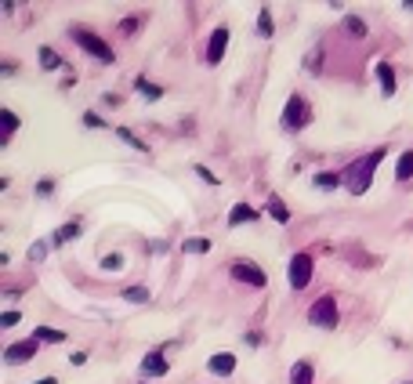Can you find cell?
<instances>
[{"instance_id": "17", "label": "cell", "mask_w": 413, "mask_h": 384, "mask_svg": "<svg viewBox=\"0 0 413 384\" xmlns=\"http://www.w3.org/2000/svg\"><path fill=\"white\" fill-rule=\"evenodd\" d=\"M395 178H399V181H409V178H413V149H406V152L399 156V167H395Z\"/></svg>"}, {"instance_id": "10", "label": "cell", "mask_w": 413, "mask_h": 384, "mask_svg": "<svg viewBox=\"0 0 413 384\" xmlns=\"http://www.w3.org/2000/svg\"><path fill=\"white\" fill-rule=\"evenodd\" d=\"M207 366H210V373H217V377H229V373H236V356H232V351H214Z\"/></svg>"}, {"instance_id": "13", "label": "cell", "mask_w": 413, "mask_h": 384, "mask_svg": "<svg viewBox=\"0 0 413 384\" xmlns=\"http://www.w3.org/2000/svg\"><path fill=\"white\" fill-rule=\"evenodd\" d=\"M37 58H40V69H62V66H66V62H62V55H58L55 47H47V44L37 51Z\"/></svg>"}, {"instance_id": "35", "label": "cell", "mask_w": 413, "mask_h": 384, "mask_svg": "<svg viewBox=\"0 0 413 384\" xmlns=\"http://www.w3.org/2000/svg\"><path fill=\"white\" fill-rule=\"evenodd\" d=\"M33 384H58L55 377H40V380H33Z\"/></svg>"}, {"instance_id": "16", "label": "cell", "mask_w": 413, "mask_h": 384, "mask_svg": "<svg viewBox=\"0 0 413 384\" xmlns=\"http://www.w3.org/2000/svg\"><path fill=\"white\" fill-rule=\"evenodd\" d=\"M33 341H37V344H40V341H44V344H62V341H66V334H62V330H51V327H37V330H33Z\"/></svg>"}, {"instance_id": "9", "label": "cell", "mask_w": 413, "mask_h": 384, "mask_svg": "<svg viewBox=\"0 0 413 384\" xmlns=\"http://www.w3.org/2000/svg\"><path fill=\"white\" fill-rule=\"evenodd\" d=\"M167 370H171V363H167L164 351H149L142 359V377H164Z\"/></svg>"}, {"instance_id": "12", "label": "cell", "mask_w": 413, "mask_h": 384, "mask_svg": "<svg viewBox=\"0 0 413 384\" xmlns=\"http://www.w3.org/2000/svg\"><path fill=\"white\" fill-rule=\"evenodd\" d=\"M258 218H261V210H254L250 203H236L229 214V225L236 229V225H247V221H258Z\"/></svg>"}, {"instance_id": "19", "label": "cell", "mask_w": 413, "mask_h": 384, "mask_svg": "<svg viewBox=\"0 0 413 384\" xmlns=\"http://www.w3.org/2000/svg\"><path fill=\"white\" fill-rule=\"evenodd\" d=\"M77 236H80V221H69V225H62V229L55 232V239H51V243H58V247H62V243H69V239H77Z\"/></svg>"}, {"instance_id": "31", "label": "cell", "mask_w": 413, "mask_h": 384, "mask_svg": "<svg viewBox=\"0 0 413 384\" xmlns=\"http://www.w3.org/2000/svg\"><path fill=\"white\" fill-rule=\"evenodd\" d=\"M84 123L91 127V131H98V127H106V123H102V116H94V113H84Z\"/></svg>"}, {"instance_id": "1", "label": "cell", "mask_w": 413, "mask_h": 384, "mask_svg": "<svg viewBox=\"0 0 413 384\" xmlns=\"http://www.w3.org/2000/svg\"><path fill=\"white\" fill-rule=\"evenodd\" d=\"M388 156V149L385 145H377L373 152H366L363 159H356V164H348V171H344V188L352 192V196H363V192L370 188V181H373V171L380 167V159Z\"/></svg>"}, {"instance_id": "24", "label": "cell", "mask_w": 413, "mask_h": 384, "mask_svg": "<svg viewBox=\"0 0 413 384\" xmlns=\"http://www.w3.org/2000/svg\"><path fill=\"white\" fill-rule=\"evenodd\" d=\"M0 120H4V142L15 135V127H18V116L11 113V109H0Z\"/></svg>"}, {"instance_id": "5", "label": "cell", "mask_w": 413, "mask_h": 384, "mask_svg": "<svg viewBox=\"0 0 413 384\" xmlns=\"http://www.w3.org/2000/svg\"><path fill=\"white\" fill-rule=\"evenodd\" d=\"M229 276H232L236 283H243V286H254V290H265V286H268L265 269H258L254 261H236V265H229Z\"/></svg>"}, {"instance_id": "2", "label": "cell", "mask_w": 413, "mask_h": 384, "mask_svg": "<svg viewBox=\"0 0 413 384\" xmlns=\"http://www.w3.org/2000/svg\"><path fill=\"white\" fill-rule=\"evenodd\" d=\"M308 323L319 327V330H334L341 323V312H337V298L334 294H323L319 301H312L308 308Z\"/></svg>"}, {"instance_id": "3", "label": "cell", "mask_w": 413, "mask_h": 384, "mask_svg": "<svg viewBox=\"0 0 413 384\" xmlns=\"http://www.w3.org/2000/svg\"><path fill=\"white\" fill-rule=\"evenodd\" d=\"M308 123H312V106L301 94H290L287 109H283V131H305Z\"/></svg>"}, {"instance_id": "34", "label": "cell", "mask_w": 413, "mask_h": 384, "mask_svg": "<svg viewBox=\"0 0 413 384\" xmlns=\"http://www.w3.org/2000/svg\"><path fill=\"white\" fill-rule=\"evenodd\" d=\"M87 363V351H73V366H84Z\"/></svg>"}, {"instance_id": "36", "label": "cell", "mask_w": 413, "mask_h": 384, "mask_svg": "<svg viewBox=\"0 0 413 384\" xmlns=\"http://www.w3.org/2000/svg\"><path fill=\"white\" fill-rule=\"evenodd\" d=\"M406 384H413V380H406Z\"/></svg>"}, {"instance_id": "8", "label": "cell", "mask_w": 413, "mask_h": 384, "mask_svg": "<svg viewBox=\"0 0 413 384\" xmlns=\"http://www.w3.org/2000/svg\"><path fill=\"white\" fill-rule=\"evenodd\" d=\"M37 348H40V344H37L33 337H29V341H18V344H11V348H8V363H11V366H18V363L37 359Z\"/></svg>"}, {"instance_id": "25", "label": "cell", "mask_w": 413, "mask_h": 384, "mask_svg": "<svg viewBox=\"0 0 413 384\" xmlns=\"http://www.w3.org/2000/svg\"><path fill=\"white\" fill-rule=\"evenodd\" d=\"M341 181H344V178H337V174H330V171H323V174H315V185H319V188H327V192H330V188H337Z\"/></svg>"}, {"instance_id": "4", "label": "cell", "mask_w": 413, "mask_h": 384, "mask_svg": "<svg viewBox=\"0 0 413 384\" xmlns=\"http://www.w3.org/2000/svg\"><path fill=\"white\" fill-rule=\"evenodd\" d=\"M73 40L87 51V55H94V58H98V62H106V66H109V62H116V55H113V47L102 40V37H94L91 33V29H80V26H73Z\"/></svg>"}, {"instance_id": "15", "label": "cell", "mask_w": 413, "mask_h": 384, "mask_svg": "<svg viewBox=\"0 0 413 384\" xmlns=\"http://www.w3.org/2000/svg\"><path fill=\"white\" fill-rule=\"evenodd\" d=\"M290 384H315V370H312V363H294V370H290Z\"/></svg>"}, {"instance_id": "27", "label": "cell", "mask_w": 413, "mask_h": 384, "mask_svg": "<svg viewBox=\"0 0 413 384\" xmlns=\"http://www.w3.org/2000/svg\"><path fill=\"white\" fill-rule=\"evenodd\" d=\"M193 171H196V178H200V181H207V185H221V181H217V178H214V171H207V167H203V164H196V167H193Z\"/></svg>"}, {"instance_id": "22", "label": "cell", "mask_w": 413, "mask_h": 384, "mask_svg": "<svg viewBox=\"0 0 413 384\" xmlns=\"http://www.w3.org/2000/svg\"><path fill=\"white\" fill-rule=\"evenodd\" d=\"M181 250H185V254H207V250H210V239L193 236V239H185V243H181Z\"/></svg>"}, {"instance_id": "18", "label": "cell", "mask_w": 413, "mask_h": 384, "mask_svg": "<svg viewBox=\"0 0 413 384\" xmlns=\"http://www.w3.org/2000/svg\"><path fill=\"white\" fill-rule=\"evenodd\" d=\"M268 214L279 221V225H287V221H290V210H287V203H283L279 196H268Z\"/></svg>"}, {"instance_id": "30", "label": "cell", "mask_w": 413, "mask_h": 384, "mask_svg": "<svg viewBox=\"0 0 413 384\" xmlns=\"http://www.w3.org/2000/svg\"><path fill=\"white\" fill-rule=\"evenodd\" d=\"M18 319H22V315H18V312L11 308V312H4V315H0V327L8 330V327H15V323H18Z\"/></svg>"}, {"instance_id": "28", "label": "cell", "mask_w": 413, "mask_h": 384, "mask_svg": "<svg viewBox=\"0 0 413 384\" xmlns=\"http://www.w3.org/2000/svg\"><path fill=\"white\" fill-rule=\"evenodd\" d=\"M47 258V243H33L29 247V261H44Z\"/></svg>"}, {"instance_id": "29", "label": "cell", "mask_w": 413, "mask_h": 384, "mask_svg": "<svg viewBox=\"0 0 413 384\" xmlns=\"http://www.w3.org/2000/svg\"><path fill=\"white\" fill-rule=\"evenodd\" d=\"M120 138H123V142H127V145H135V149H138V152H149V149H145V142H142V138H135V135H131V131H120Z\"/></svg>"}, {"instance_id": "21", "label": "cell", "mask_w": 413, "mask_h": 384, "mask_svg": "<svg viewBox=\"0 0 413 384\" xmlns=\"http://www.w3.org/2000/svg\"><path fill=\"white\" fill-rule=\"evenodd\" d=\"M344 33H352L356 40H363V37H366V22L356 18V15H348V18H344Z\"/></svg>"}, {"instance_id": "14", "label": "cell", "mask_w": 413, "mask_h": 384, "mask_svg": "<svg viewBox=\"0 0 413 384\" xmlns=\"http://www.w3.org/2000/svg\"><path fill=\"white\" fill-rule=\"evenodd\" d=\"M135 87L142 91V98H145V102H160V98H164V87H156V84H152V80H145V77H138V80H135Z\"/></svg>"}, {"instance_id": "11", "label": "cell", "mask_w": 413, "mask_h": 384, "mask_svg": "<svg viewBox=\"0 0 413 384\" xmlns=\"http://www.w3.org/2000/svg\"><path fill=\"white\" fill-rule=\"evenodd\" d=\"M377 80H380V94L392 98L395 94V69L388 66V62H377Z\"/></svg>"}, {"instance_id": "23", "label": "cell", "mask_w": 413, "mask_h": 384, "mask_svg": "<svg viewBox=\"0 0 413 384\" xmlns=\"http://www.w3.org/2000/svg\"><path fill=\"white\" fill-rule=\"evenodd\" d=\"M258 33H261L265 40L276 33V26H272V11H268V8H261V15H258Z\"/></svg>"}, {"instance_id": "26", "label": "cell", "mask_w": 413, "mask_h": 384, "mask_svg": "<svg viewBox=\"0 0 413 384\" xmlns=\"http://www.w3.org/2000/svg\"><path fill=\"white\" fill-rule=\"evenodd\" d=\"M106 272H123V254H109V258L102 261Z\"/></svg>"}, {"instance_id": "7", "label": "cell", "mask_w": 413, "mask_h": 384, "mask_svg": "<svg viewBox=\"0 0 413 384\" xmlns=\"http://www.w3.org/2000/svg\"><path fill=\"white\" fill-rule=\"evenodd\" d=\"M225 47H229V29L225 26H217L214 33H210V40H207V66H221V58H225Z\"/></svg>"}, {"instance_id": "33", "label": "cell", "mask_w": 413, "mask_h": 384, "mask_svg": "<svg viewBox=\"0 0 413 384\" xmlns=\"http://www.w3.org/2000/svg\"><path fill=\"white\" fill-rule=\"evenodd\" d=\"M135 29H138V18H127V22L120 26V33H135Z\"/></svg>"}, {"instance_id": "32", "label": "cell", "mask_w": 413, "mask_h": 384, "mask_svg": "<svg viewBox=\"0 0 413 384\" xmlns=\"http://www.w3.org/2000/svg\"><path fill=\"white\" fill-rule=\"evenodd\" d=\"M51 188H55V178H40V185H37L40 196H51Z\"/></svg>"}, {"instance_id": "6", "label": "cell", "mask_w": 413, "mask_h": 384, "mask_svg": "<svg viewBox=\"0 0 413 384\" xmlns=\"http://www.w3.org/2000/svg\"><path fill=\"white\" fill-rule=\"evenodd\" d=\"M287 279H290V290H305L308 279H312V254H294L290 269H287Z\"/></svg>"}, {"instance_id": "20", "label": "cell", "mask_w": 413, "mask_h": 384, "mask_svg": "<svg viewBox=\"0 0 413 384\" xmlns=\"http://www.w3.org/2000/svg\"><path fill=\"white\" fill-rule=\"evenodd\" d=\"M120 298H123V301H131V305H145V301H149V286H127Z\"/></svg>"}]
</instances>
